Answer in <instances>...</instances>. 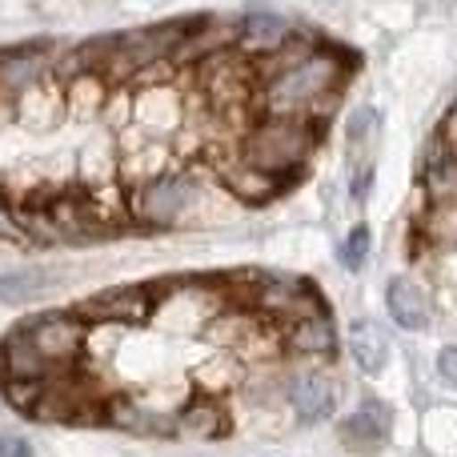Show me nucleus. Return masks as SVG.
Returning <instances> with one entry per match:
<instances>
[{"mask_svg": "<svg viewBox=\"0 0 457 457\" xmlns=\"http://www.w3.org/2000/svg\"><path fill=\"white\" fill-rule=\"evenodd\" d=\"M104 418L112 421L125 434H141V437H173L177 434V418L153 410L145 402H133V397H109L104 402Z\"/></svg>", "mask_w": 457, "mask_h": 457, "instance_id": "12", "label": "nucleus"}, {"mask_svg": "<svg viewBox=\"0 0 457 457\" xmlns=\"http://www.w3.org/2000/svg\"><path fill=\"white\" fill-rule=\"evenodd\" d=\"M12 120V96H0V125Z\"/></svg>", "mask_w": 457, "mask_h": 457, "instance_id": "29", "label": "nucleus"}, {"mask_svg": "<svg viewBox=\"0 0 457 457\" xmlns=\"http://www.w3.org/2000/svg\"><path fill=\"white\" fill-rule=\"evenodd\" d=\"M386 309H389V317H394V325H402V329H410V333L426 329L429 317H434V301H429V293L421 289L413 277H397V281H389Z\"/></svg>", "mask_w": 457, "mask_h": 457, "instance_id": "14", "label": "nucleus"}, {"mask_svg": "<svg viewBox=\"0 0 457 457\" xmlns=\"http://www.w3.org/2000/svg\"><path fill=\"white\" fill-rule=\"evenodd\" d=\"M281 185L285 181L245 165V161H237L233 169H225V189H228V197L241 201V205H265V201H273L277 193H281Z\"/></svg>", "mask_w": 457, "mask_h": 457, "instance_id": "17", "label": "nucleus"}, {"mask_svg": "<svg viewBox=\"0 0 457 457\" xmlns=\"http://www.w3.org/2000/svg\"><path fill=\"white\" fill-rule=\"evenodd\" d=\"M389 421H394L389 418V405L381 402V397H365V402L357 405V413H349L337 426V434H341V442H345V450L378 453L389 437Z\"/></svg>", "mask_w": 457, "mask_h": 457, "instance_id": "9", "label": "nucleus"}, {"mask_svg": "<svg viewBox=\"0 0 457 457\" xmlns=\"http://www.w3.org/2000/svg\"><path fill=\"white\" fill-rule=\"evenodd\" d=\"M197 201H201V185L189 173H157L133 189L129 213L145 228H173L189 221Z\"/></svg>", "mask_w": 457, "mask_h": 457, "instance_id": "3", "label": "nucleus"}, {"mask_svg": "<svg viewBox=\"0 0 457 457\" xmlns=\"http://www.w3.org/2000/svg\"><path fill=\"white\" fill-rule=\"evenodd\" d=\"M437 141L445 145V153H453V157H457V104H453L450 112H445L442 129H437Z\"/></svg>", "mask_w": 457, "mask_h": 457, "instance_id": "27", "label": "nucleus"}, {"mask_svg": "<svg viewBox=\"0 0 457 457\" xmlns=\"http://www.w3.org/2000/svg\"><path fill=\"white\" fill-rule=\"evenodd\" d=\"M61 112H69L64 109V88L48 85V77L12 96V117L29 129H53L61 120Z\"/></svg>", "mask_w": 457, "mask_h": 457, "instance_id": "13", "label": "nucleus"}, {"mask_svg": "<svg viewBox=\"0 0 457 457\" xmlns=\"http://www.w3.org/2000/svg\"><path fill=\"white\" fill-rule=\"evenodd\" d=\"M337 394H341L337 381L325 370H305L285 386V402H289L293 418H297L301 426H321V421H329L333 413H337Z\"/></svg>", "mask_w": 457, "mask_h": 457, "instance_id": "5", "label": "nucleus"}, {"mask_svg": "<svg viewBox=\"0 0 457 457\" xmlns=\"http://www.w3.org/2000/svg\"><path fill=\"white\" fill-rule=\"evenodd\" d=\"M177 429L193 437H225L228 434V413L213 397H193L181 413H177Z\"/></svg>", "mask_w": 457, "mask_h": 457, "instance_id": "19", "label": "nucleus"}, {"mask_svg": "<svg viewBox=\"0 0 457 457\" xmlns=\"http://www.w3.org/2000/svg\"><path fill=\"white\" fill-rule=\"evenodd\" d=\"M349 77V61L337 48H309L289 69L261 80V112L265 117L321 120L325 109L341 96V80Z\"/></svg>", "mask_w": 457, "mask_h": 457, "instance_id": "1", "label": "nucleus"}, {"mask_svg": "<svg viewBox=\"0 0 457 457\" xmlns=\"http://www.w3.org/2000/svg\"><path fill=\"white\" fill-rule=\"evenodd\" d=\"M285 345L301 357H333V349H337V329H333V321H329L325 309H313L309 317L289 321Z\"/></svg>", "mask_w": 457, "mask_h": 457, "instance_id": "15", "label": "nucleus"}, {"mask_svg": "<svg viewBox=\"0 0 457 457\" xmlns=\"http://www.w3.org/2000/svg\"><path fill=\"white\" fill-rule=\"evenodd\" d=\"M437 378L457 386V345H445L442 353H437Z\"/></svg>", "mask_w": 457, "mask_h": 457, "instance_id": "26", "label": "nucleus"}, {"mask_svg": "<svg viewBox=\"0 0 457 457\" xmlns=\"http://www.w3.org/2000/svg\"><path fill=\"white\" fill-rule=\"evenodd\" d=\"M378 129H381L378 109H370V104H361V109H353V112H349L345 141H349V149H353V157H361L365 149H373V141H378Z\"/></svg>", "mask_w": 457, "mask_h": 457, "instance_id": "22", "label": "nucleus"}, {"mask_svg": "<svg viewBox=\"0 0 457 457\" xmlns=\"http://www.w3.org/2000/svg\"><path fill=\"white\" fill-rule=\"evenodd\" d=\"M24 337L45 357L48 370L69 373L80 361V353L88 349V321L77 313H45L24 325Z\"/></svg>", "mask_w": 457, "mask_h": 457, "instance_id": "4", "label": "nucleus"}, {"mask_svg": "<svg viewBox=\"0 0 457 457\" xmlns=\"http://www.w3.org/2000/svg\"><path fill=\"white\" fill-rule=\"evenodd\" d=\"M370 185H373V165H357V173H353V201H365Z\"/></svg>", "mask_w": 457, "mask_h": 457, "instance_id": "28", "label": "nucleus"}, {"mask_svg": "<svg viewBox=\"0 0 457 457\" xmlns=\"http://www.w3.org/2000/svg\"><path fill=\"white\" fill-rule=\"evenodd\" d=\"M177 72H181V64L173 61V56H161V61H149V64H141V69L129 77V85L141 93V88H165V85H173L177 80Z\"/></svg>", "mask_w": 457, "mask_h": 457, "instance_id": "23", "label": "nucleus"}, {"mask_svg": "<svg viewBox=\"0 0 457 457\" xmlns=\"http://www.w3.org/2000/svg\"><path fill=\"white\" fill-rule=\"evenodd\" d=\"M0 373H4V381H48V378H56V370H48L45 357L32 349L29 337H24V329L8 333L4 345H0Z\"/></svg>", "mask_w": 457, "mask_h": 457, "instance_id": "16", "label": "nucleus"}, {"mask_svg": "<svg viewBox=\"0 0 457 457\" xmlns=\"http://www.w3.org/2000/svg\"><path fill=\"white\" fill-rule=\"evenodd\" d=\"M349 353H353V361L361 365L370 378H378L389 361V341H386V333H381V325L365 321V317L349 325Z\"/></svg>", "mask_w": 457, "mask_h": 457, "instance_id": "18", "label": "nucleus"}, {"mask_svg": "<svg viewBox=\"0 0 457 457\" xmlns=\"http://www.w3.org/2000/svg\"><path fill=\"white\" fill-rule=\"evenodd\" d=\"M4 221H8V205H4V197H0V228H4Z\"/></svg>", "mask_w": 457, "mask_h": 457, "instance_id": "30", "label": "nucleus"}, {"mask_svg": "<svg viewBox=\"0 0 457 457\" xmlns=\"http://www.w3.org/2000/svg\"><path fill=\"white\" fill-rule=\"evenodd\" d=\"M370 249H373V233H370V225H357V228H349V237L341 241V249H337V261L349 269V273H357V269L370 261Z\"/></svg>", "mask_w": 457, "mask_h": 457, "instance_id": "24", "label": "nucleus"}, {"mask_svg": "<svg viewBox=\"0 0 457 457\" xmlns=\"http://www.w3.org/2000/svg\"><path fill=\"white\" fill-rule=\"evenodd\" d=\"M109 96V80L101 72H80V77L64 80V109L69 112H96Z\"/></svg>", "mask_w": 457, "mask_h": 457, "instance_id": "21", "label": "nucleus"}, {"mask_svg": "<svg viewBox=\"0 0 457 457\" xmlns=\"http://www.w3.org/2000/svg\"><path fill=\"white\" fill-rule=\"evenodd\" d=\"M249 301L261 313H273V317H281V321H297V317H309L313 309H321L305 281H297V277H277V273L261 277V281L253 285Z\"/></svg>", "mask_w": 457, "mask_h": 457, "instance_id": "8", "label": "nucleus"}, {"mask_svg": "<svg viewBox=\"0 0 457 457\" xmlns=\"http://www.w3.org/2000/svg\"><path fill=\"white\" fill-rule=\"evenodd\" d=\"M0 457H32V442L21 434H0Z\"/></svg>", "mask_w": 457, "mask_h": 457, "instance_id": "25", "label": "nucleus"}, {"mask_svg": "<svg viewBox=\"0 0 457 457\" xmlns=\"http://www.w3.org/2000/svg\"><path fill=\"white\" fill-rule=\"evenodd\" d=\"M153 293L141 289V285H117V289H104L96 297H88L85 305L77 309V317H85L88 325H133L145 321L153 313Z\"/></svg>", "mask_w": 457, "mask_h": 457, "instance_id": "6", "label": "nucleus"}, {"mask_svg": "<svg viewBox=\"0 0 457 457\" xmlns=\"http://www.w3.org/2000/svg\"><path fill=\"white\" fill-rule=\"evenodd\" d=\"M317 149V125L313 120H293V117H261L257 125L245 133L241 161L261 173L277 177V181H293L301 169L309 165Z\"/></svg>", "mask_w": 457, "mask_h": 457, "instance_id": "2", "label": "nucleus"}, {"mask_svg": "<svg viewBox=\"0 0 457 457\" xmlns=\"http://www.w3.org/2000/svg\"><path fill=\"white\" fill-rule=\"evenodd\" d=\"M56 285L53 273L45 269H16V273H0V301L4 305H29V301L45 297Z\"/></svg>", "mask_w": 457, "mask_h": 457, "instance_id": "20", "label": "nucleus"}, {"mask_svg": "<svg viewBox=\"0 0 457 457\" xmlns=\"http://www.w3.org/2000/svg\"><path fill=\"white\" fill-rule=\"evenodd\" d=\"M53 72V56L45 45H24V48H4L0 53V96H16L29 85L45 80Z\"/></svg>", "mask_w": 457, "mask_h": 457, "instance_id": "11", "label": "nucleus"}, {"mask_svg": "<svg viewBox=\"0 0 457 457\" xmlns=\"http://www.w3.org/2000/svg\"><path fill=\"white\" fill-rule=\"evenodd\" d=\"M293 24L289 16H277V12H249L241 16V29H237V53L253 56V61H265L273 56L277 48H285L293 40Z\"/></svg>", "mask_w": 457, "mask_h": 457, "instance_id": "10", "label": "nucleus"}, {"mask_svg": "<svg viewBox=\"0 0 457 457\" xmlns=\"http://www.w3.org/2000/svg\"><path fill=\"white\" fill-rule=\"evenodd\" d=\"M237 29H241V16L237 21H225V16H201V21H189V32L177 45L173 61L177 64H201L209 56H225L237 53Z\"/></svg>", "mask_w": 457, "mask_h": 457, "instance_id": "7", "label": "nucleus"}]
</instances>
